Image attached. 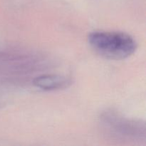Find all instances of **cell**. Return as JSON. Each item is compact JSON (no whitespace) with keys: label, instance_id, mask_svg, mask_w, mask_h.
Here are the masks:
<instances>
[{"label":"cell","instance_id":"cell-1","mask_svg":"<svg viewBox=\"0 0 146 146\" xmlns=\"http://www.w3.org/2000/svg\"><path fill=\"white\" fill-rule=\"evenodd\" d=\"M88 42L96 53L108 59H125L137 48L133 37L120 31H93L88 34Z\"/></svg>","mask_w":146,"mask_h":146},{"label":"cell","instance_id":"cell-2","mask_svg":"<svg viewBox=\"0 0 146 146\" xmlns=\"http://www.w3.org/2000/svg\"><path fill=\"white\" fill-rule=\"evenodd\" d=\"M33 84L36 87L42 90L54 91L66 88L71 84V81L64 76L46 74L34 78Z\"/></svg>","mask_w":146,"mask_h":146},{"label":"cell","instance_id":"cell-3","mask_svg":"<svg viewBox=\"0 0 146 146\" xmlns=\"http://www.w3.org/2000/svg\"><path fill=\"white\" fill-rule=\"evenodd\" d=\"M108 119L112 121L115 131L121 133L122 135H140L141 133V125L140 123L131 122L128 120L118 119V116H109Z\"/></svg>","mask_w":146,"mask_h":146}]
</instances>
